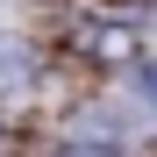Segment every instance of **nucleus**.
<instances>
[{"label":"nucleus","mask_w":157,"mask_h":157,"mask_svg":"<svg viewBox=\"0 0 157 157\" xmlns=\"http://www.w3.org/2000/svg\"><path fill=\"white\" fill-rule=\"evenodd\" d=\"M14 71H21V50H14L7 36H0V78H14Z\"/></svg>","instance_id":"nucleus-1"},{"label":"nucleus","mask_w":157,"mask_h":157,"mask_svg":"<svg viewBox=\"0 0 157 157\" xmlns=\"http://www.w3.org/2000/svg\"><path fill=\"white\" fill-rule=\"evenodd\" d=\"M71 157H114L107 143H71Z\"/></svg>","instance_id":"nucleus-2"}]
</instances>
